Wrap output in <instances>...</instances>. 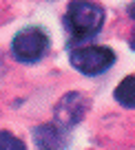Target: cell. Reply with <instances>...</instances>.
Instances as JSON below:
<instances>
[{
	"label": "cell",
	"mask_w": 135,
	"mask_h": 150,
	"mask_svg": "<svg viewBox=\"0 0 135 150\" xmlns=\"http://www.w3.org/2000/svg\"><path fill=\"white\" fill-rule=\"evenodd\" d=\"M64 24L69 29L71 40L84 42L98 35L104 24V9L91 0H73L64 13Z\"/></svg>",
	"instance_id": "obj_1"
},
{
	"label": "cell",
	"mask_w": 135,
	"mask_h": 150,
	"mask_svg": "<svg viewBox=\"0 0 135 150\" xmlns=\"http://www.w3.org/2000/svg\"><path fill=\"white\" fill-rule=\"evenodd\" d=\"M71 66L75 71H80L82 75H100L104 71H109L115 62V53L109 47H78L75 51H71Z\"/></svg>",
	"instance_id": "obj_2"
},
{
	"label": "cell",
	"mask_w": 135,
	"mask_h": 150,
	"mask_svg": "<svg viewBox=\"0 0 135 150\" xmlns=\"http://www.w3.org/2000/svg\"><path fill=\"white\" fill-rule=\"evenodd\" d=\"M49 49V35L42 27H24L16 33L11 51L20 62H38Z\"/></svg>",
	"instance_id": "obj_3"
},
{
	"label": "cell",
	"mask_w": 135,
	"mask_h": 150,
	"mask_svg": "<svg viewBox=\"0 0 135 150\" xmlns=\"http://www.w3.org/2000/svg\"><path fill=\"white\" fill-rule=\"evenodd\" d=\"M86 108H89V99L82 93L64 95L56 106V124L71 130L78 122H82V117L86 115Z\"/></svg>",
	"instance_id": "obj_4"
},
{
	"label": "cell",
	"mask_w": 135,
	"mask_h": 150,
	"mask_svg": "<svg viewBox=\"0 0 135 150\" xmlns=\"http://www.w3.org/2000/svg\"><path fill=\"white\" fill-rule=\"evenodd\" d=\"M33 139L38 150H66L69 146V130L58 124H44L33 128Z\"/></svg>",
	"instance_id": "obj_5"
},
{
	"label": "cell",
	"mask_w": 135,
	"mask_h": 150,
	"mask_svg": "<svg viewBox=\"0 0 135 150\" xmlns=\"http://www.w3.org/2000/svg\"><path fill=\"white\" fill-rule=\"evenodd\" d=\"M115 99L122 104L124 108H135V75H129L117 84L115 88Z\"/></svg>",
	"instance_id": "obj_6"
},
{
	"label": "cell",
	"mask_w": 135,
	"mask_h": 150,
	"mask_svg": "<svg viewBox=\"0 0 135 150\" xmlns=\"http://www.w3.org/2000/svg\"><path fill=\"white\" fill-rule=\"evenodd\" d=\"M0 150H27V148H24V144L14 135V132L2 130L0 132Z\"/></svg>",
	"instance_id": "obj_7"
},
{
	"label": "cell",
	"mask_w": 135,
	"mask_h": 150,
	"mask_svg": "<svg viewBox=\"0 0 135 150\" xmlns=\"http://www.w3.org/2000/svg\"><path fill=\"white\" fill-rule=\"evenodd\" d=\"M129 47L135 51V29H133V33H131V40H129Z\"/></svg>",
	"instance_id": "obj_8"
},
{
	"label": "cell",
	"mask_w": 135,
	"mask_h": 150,
	"mask_svg": "<svg viewBox=\"0 0 135 150\" xmlns=\"http://www.w3.org/2000/svg\"><path fill=\"white\" fill-rule=\"evenodd\" d=\"M129 16H131V18H133V20H135V0H133V5H131V7H129Z\"/></svg>",
	"instance_id": "obj_9"
}]
</instances>
